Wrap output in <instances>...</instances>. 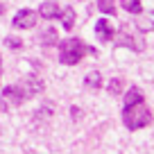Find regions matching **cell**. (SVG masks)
Here are the masks:
<instances>
[{"label": "cell", "mask_w": 154, "mask_h": 154, "mask_svg": "<svg viewBox=\"0 0 154 154\" xmlns=\"http://www.w3.org/2000/svg\"><path fill=\"white\" fill-rule=\"evenodd\" d=\"M43 91V82L38 79H25L20 84H11V86L2 88V104L7 106H20L25 100Z\"/></svg>", "instance_id": "6da1fadb"}, {"label": "cell", "mask_w": 154, "mask_h": 154, "mask_svg": "<svg viewBox=\"0 0 154 154\" xmlns=\"http://www.w3.org/2000/svg\"><path fill=\"white\" fill-rule=\"evenodd\" d=\"M86 54L97 57V48L84 43L82 38H66V41L59 43V61H61L63 66H75V63H79Z\"/></svg>", "instance_id": "7a4b0ae2"}, {"label": "cell", "mask_w": 154, "mask_h": 154, "mask_svg": "<svg viewBox=\"0 0 154 154\" xmlns=\"http://www.w3.org/2000/svg\"><path fill=\"white\" fill-rule=\"evenodd\" d=\"M122 122H125L127 129L136 131L143 129V127L152 125V111L145 106V102H138V104H129L122 109Z\"/></svg>", "instance_id": "3957f363"}, {"label": "cell", "mask_w": 154, "mask_h": 154, "mask_svg": "<svg viewBox=\"0 0 154 154\" xmlns=\"http://www.w3.org/2000/svg\"><path fill=\"white\" fill-rule=\"evenodd\" d=\"M116 48H129V50H136V52H143L145 50V41L143 38H136L129 29H122L118 36H116Z\"/></svg>", "instance_id": "277c9868"}, {"label": "cell", "mask_w": 154, "mask_h": 154, "mask_svg": "<svg viewBox=\"0 0 154 154\" xmlns=\"http://www.w3.org/2000/svg\"><path fill=\"white\" fill-rule=\"evenodd\" d=\"M36 18H38L36 11H32V9H20V11H16L11 25H14L16 29H29V27H34V25H36Z\"/></svg>", "instance_id": "5b68a950"}, {"label": "cell", "mask_w": 154, "mask_h": 154, "mask_svg": "<svg viewBox=\"0 0 154 154\" xmlns=\"http://www.w3.org/2000/svg\"><path fill=\"white\" fill-rule=\"evenodd\" d=\"M95 34H97V38H100L102 43H109L111 38L116 36V25H111L106 18H100L95 23Z\"/></svg>", "instance_id": "8992f818"}, {"label": "cell", "mask_w": 154, "mask_h": 154, "mask_svg": "<svg viewBox=\"0 0 154 154\" xmlns=\"http://www.w3.org/2000/svg\"><path fill=\"white\" fill-rule=\"evenodd\" d=\"M59 14H61V7H59L57 2H52V0L38 5V16L43 20H59Z\"/></svg>", "instance_id": "52a82bcc"}, {"label": "cell", "mask_w": 154, "mask_h": 154, "mask_svg": "<svg viewBox=\"0 0 154 154\" xmlns=\"http://www.w3.org/2000/svg\"><path fill=\"white\" fill-rule=\"evenodd\" d=\"M136 16H140L138 20L134 23V29L136 32H140V34H145V32H149V29H154V11H147V14H136Z\"/></svg>", "instance_id": "ba28073f"}, {"label": "cell", "mask_w": 154, "mask_h": 154, "mask_svg": "<svg viewBox=\"0 0 154 154\" xmlns=\"http://www.w3.org/2000/svg\"><path fill=\"white\" fill-rule=\"evenodd\" d=\"M59 20H61L63 29H66V32H70V29L75 27V9H72V7H68V5H63V7H61V14H59Z\"/></svg>", "instance_id": "9c48e42d"}, {"label": "cell", "mask_w": 154, "mask_h": 154, "mask_svg": "<svg viewBox=\"0 0 154 154\" xmlns=\"http://www.w3.org/2000/svg\"><path fill=\"white\" fill-rule=\"evenodd\" d=\"M138 102H145V95H143V91H140L138 86H131L129 91L125 93V106H129V104H138Z\"/></svg>", "instance_id": "30bf717a"}, {"label": "cell", "mask_w": 154, "mask_h": 154, "mask_svg": "<svg viewBox=\"0 0 154 154\" xmlns=\"http://www.w3.org/2000/svg\"><path fill=\"white\" fill-rule=\"evenodd\" d=\"M38 41L45 45V48H50V45H57L59 43V38H57V29L54 27H48L41 36H38Z\"/></svg>", "instance_id": "8fae6325"}, {"label": "cell", "mask_w": 154, "mask_h": 154, "mask_svg": "<svg viewBox=\"0 0 154 154\" xmlns=\"http://www.w3.org/2000/svg\"><path fill=\"white\" fill-rule=\"evenodd\" d=\"M120 7L127 14H134V16L143 11V2H140V0H120Z\"/></svg>", "instance_id": "7c38bea8"}, {"label": "cell", "mask_w": 154, "mask_h": 154, "mask_svg": "<svg viewBox=\"0 0 154 154\" xmlns=\"http://www.w3.org/2000/svg\"><path fill=\"white\" fill-rule=\"evenodd\" d=\"M84 86H86V88H91V91H97V88L102 86V77H100V72H97V70L88 72V75H86V79H84Z\"/></svg>", "instance_id": "4fadbf2b"}, {"label": "cell", "mask_w": 154, "mask_h": 154, "mask_svg": "<svg viewBox=\"0 0 154 154\" xmlns=\"http://www.w3.org/2000/svg\"><path fill=\"white\" fill-rule=\"evenodd\" d=\"M97 9H100L102 14L116 16V2L113 0H97Z\"/></svg>", "instance_id": "5bb4252c"}, {"label": "cell", "mask_w": 154, "mask_h": 154, "mask_svg": "<svg viewBox=\"0 0 154 154\" xmlns=\"http://www.w3.org/2000/svg\"><path fill=\"white\" fill-rule=\"evenodd\" d=\"M106 91H109V95H118V93L122 91V79L113 77V79L109 82V86H106Z\"/></svg>", "instance_id": "9a60e30c"}, {"label": "cell", "mask_w": 154, "mask_h": 154, "mask_svg": "<svg viewBox=\"0 0 154 154\" xmlns=\"http://www.w3.org/2000/svg\"><path fill=\"white\" fill-rule=\"evenodd\" d=\"M5 43H7V48H11V50H20L23 48V41H20L18 36H7Z\"/></svg>", "instance_id": "2e32d148"}, {"label": "cell", "mask_w": 154, "mask_h": 154, "mask_svg": "<svg viewBox=\"0 0 154 154\" xmlns=\"http://www.w3.org/2000/svg\"><path fill=\"white\" fill-rule=\"evenodd\" d=\"M72 120H79V116H82V111H79V109H77V106H72Z\"/></svg>", "instance_id": "e0dca14e"}, {"label": "cell", "mask_w": 154, "mask_h": 154, "mask_svg": "<svg viewBox=\"0 0 154 154\" xmlns=\"http://www.w3.org/2000/svg\"><path fill=\"white\" fill-rule=\"evenodd\" d=\"M0 75H2V57H0Z\"/></svg>", "instance_id": "ac0fdd59"}, {"label": "cell", "mask_w": 154, "mask_h": 154, "mask_svg": "<svg viewBox=\"0 0 154 154\" xmlns=\"http://www.w3.org/2000/svg\"><path fill=\"white\" fill-rule=\"evenodd\" d=\"M2 11H5V9H2V5H0V14H2Z\"/></svg>", "instance_id": "d6986e66"}]
</instances>
